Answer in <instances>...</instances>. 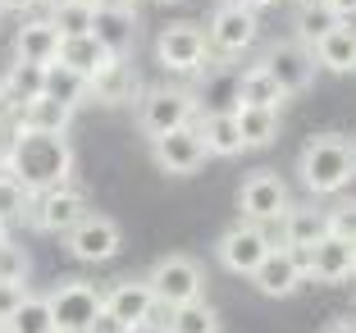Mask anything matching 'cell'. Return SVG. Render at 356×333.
<instances>
[{
    "label": "cell",
    "mask_w": 356,
    "mask_h": 333,
    "mask_svg": "<svg viewBox=\"0 0 356 333\" xmlns=\"http://www.w3.org/2000/svg\"><path fill=\"white\" fill-rule=\"evenodd\" d=\"M5 242H10V224H0V247H5Z\"/></svg>",
    "instance_id": "cell-46"
},
{
    "label": "cell",
    "mask_w": 356,
    "mask_h": 333,
    "mask_svg": "<svg viewBox=\"0 0 356 333\" xmlns=\"http://www.w3.org/2000/svg\"><path fill=\"white\" fill-rule=\"evenodd\" d=\"M261 64H265V73H270L274 83L283 87V96H288V101H293V96H302L306 87L315 83V73H320V64H315L311 46H302L297 37H293V42H274V46H265Z\"/></svg>",
    "instance_id": "cell-9"
},
{
    "label": "cell",
    "mask_w": 356,
    "mask_h": 333,
    "mask_svg": "<svg viewBox=\"0 0 356 333\" xmlns=\"http://www.w3.org/2000/svg\"><path fill=\"white\" fill-rule=\"evenodd\" d=\"M64 247H69V256L83 261V265H105V261H115L119 251H124V229H119L110 215H101V210H87L74 229L64 233Z\"/></svg>",
    "instance_id": "cell-8"
},
{
    "label": "cell",
    "mask_w": 356,
    "mask_h": 333,
    "mask_svg": "<svg viewBox=\"0 0 356 333\" xmlns=\"http://www.w3.org/2000/svg\"><path fill=\"white\" fill-rule=\"evenodd\" d=\"M46 306H51L55 333H87L92 315L101 311V288L87 283V279H64L60 288L46 297Z\"/></svg>",
    "instance_id": "cell-11"
},
{
    "label": "cell",
    "mask_w": 356,
    "mask_h": 333,
    "mask_svg": "<svg viewBox=\"0 0 356 333\" xmlns=\"http://www.w3.org/2000/svg\"><path fill=\"white\" fill-rule=\"evenodd\" d=\"M87 5H92V10H137V0H87Z\"/></svg>",
    "instance_id": "cell-41"
},
{
    "label": "cell",
    "mask_w": 356,
    "mask_h": 333,
    "mask_svg": "<svg viewBox=\"0 0 356 333\" xmlns=\"http://www.w3.org/2000/svg\"><path fill=\"white\" fill-rule=\"evenodd\" d=\"M128 92H133V73L124 69V60H119L110 73H101V78L92 83V101H105V105H119Z\"/></svg>",
    "instance_id": "cell-33"
},
{
    "label": "cell",
    "mask_w": 356,
    "mask_h": 333,
    "mask_svg": "<svg viewBox=\"0 0 356 333\" xmlns=\"http://www.w3.org/2000/svg\"><path fill=\"white\" fill-rule=\"evenodd\" d=\"M151 292H156V306H188V302H201L206 292V270H201L192 256L174 251V256H160L147 274Z\"/></svg>",
    "instance_id": "cell-6"
},
{
    "label": "cell",
    "mask_w": 356,
    "mask_h": 333,
    "mask_svg": "<svg viewBox=\"0 0 356 333\" xmlns=\"http://www.w3.org/2000/svg\"><path fill=\"white\" fill-rule=\"evenodd\" d=\"M197 137H201V146H206V156H220V160L247 151L242 137H238L233 115H197Z\"/></svg>",
    "instance_id": "cell-26"
},
{
    "label": "cell",
    "mask_w": 356,
    "mask_h": 333,
    "mask_svg": "<svg viewBox=\"0 0 356 333\" xmlns=\"http://www.w3.org/2000/svg\"><path fill=\"white\" fill-rule=\"evenodd\" d=\"M0 169L14 174L23 188L37 197V192L60 188V183L74 178V146H69V137H64V133H32V128H14Z\"/></svg>",
    "instance_id": "cell-1"
},
{
    "label": "cell",
    "mask_w": 356,
    "mask_h": 333,
    "mask_svg": "<svg viewBox=\"0 0 356 333\" xmlns=\"http://www.w3.org/2000/svg\"><path fill=\"white\" fill-rule=\"evenodd\" d=\"M233 124H238V137H242L247 151H265V146H274L279 133H283L279 110H252V105H238V110H233Z\"/></svg>",
    "instance_id": "cell-24"
},
{
    "label": "cell",
    "mask_w": 356,
    "mask_h": 333,
    "mask_svg": "<svg viewBox=\"0 0 356 333\" xmlns=\"http://www.w3.org/2000/svg\"><path fill=\"white\" fill-rule=\"evenodd\" d=\"M165 333H220V311L206 302H188V306H165Z\"/></svg>",
    "instance_id": "cell-28"
},
{
    "label": "cell",
    "mask_w": 356,
    "mask_h": 333,
    "mask_svg": "<svg viewBox=\"0 0 356 333\" xmlns=\"http://www.w3.org/2000/svg\"><path fill=\"white\" fill-rule=\"evenodd\" d=\"M338 23H343V19H334V14H329L325 0H306L302 10H297V42H302V46H315L329 28H338Z\"/></svg>",
    "instance_id": "cell-31"
},
{
    "label": "cell",
    "mask_w": 356,
    "mask_h": 333,
    "mask_svg": "<svg viewBox=\"0 0 356 333\" xmlns=\"http://www.w3.org/2000/svg\"><path fill=\"white\" fill-rule=\"evenodd\" d=\"M87 333H124V324H119L115 315H110V311L101 306V311L92 315V324H87Z\"/></svg>",
    "instance_id": "cell-38"
},
{
    "label": "cell",
    "mask_w": 356,
    "mask_h": 333,
    "mask_svg": "<svg viewBox=\"0 0 356 333\" xmlns=\"http://www.w3.org/2000/svg\"><path fill=\"white\" fill-rule=\"evenodd\" d=\"M92 37L105 46L110 55H119L124 60L128 51H133V42H137V10H96L92 14Z\"/></svg>",
    "instance_id": "cell-22"
},
{
    "label": "cell",
    "mask_w": 356,
    "mask_h": 333,
    "mask_svg": "<svg viewBox=\"0 0 356 333\" xmlns=\"http://www.w3.org/2000/svg\"><path fill=\"white\" fill-rule=\"evenodd\" d=\"M156 60L169 73H201L210 64V42L197 23H169L156 37Z\"/></svg>",
    "instance_id": "cell-10"
},
{
    "label": "cell",
    "mask_w": 356,
    "mask_h": 333,
    "mask_svg": "<svg viewBox=\"0 0 356 333\" xmlns=\"http://www.w3.org/2000/svg\"><path fill=\"white\" fill-rule=\"evenodd\" d=\"M274 238L270 229H261V224H233V229L220 233V242H215V256H220V265L229 274H242V279H252V270L270 256Z\"/></svg>",
    "instance_id": "cell-12"
},
{
    "label": "cell",
    "mask_w": 356,
    "mask_h": 333,
    "mask_svg": "<svg viewBox=\"0 0 356 333\" xmlns=\"http://www.w3.org/2000/svg\"><path fill=\"white\" fill-rule=\"evenodd\" d=\"M206 42H210V55H224V60H238V55H247L256 42H261V14L242 10V5H233V0H224L220 10L206 19Z\"/></svg>",
    "instance_id": "cell-5"
},
{
    "label": "cell",
    "mask_w": 356,
    "mask_h": 333,
    "mask_svg": "<svg viewBox=\"0 0 356 333\" xmlns=\"http://www.w3.org/2000/svg\"><path fill=\"white\" fill-rule=\"evenodd\" d=\"M42 0H0V14H32Z\"/></svg>",
    "instance_id": "cell-40"
},
{
    "label": "cell",
    "mask_w": 356,
    "mask_h": 333,
    "mask_svg": "<svg viewBox=\"0 0 356 333\" xmlns=\"http://www.w3.org/2000/svg\"><path fill=\"white\" fill-rule=\"evenodd\" d=\"M124 333H165V329H160V324L151 320V324H133V329H124Z\"/></svg>",
    "instance_id": "cell-44"
},
{
    "label": "cell",
    "mask_w": 356,
    "mask_h": 333,
    "mask_svg": "<svg viewBox=\"0 0 356 333\" xmlns=\"http://www.w3.org/2000/svg\"><path fill=\"white\" fill-rule=\"evenodd\" d=\"M42 96H51V101H60V105H69V110H78V105L92 101V83H87L83 73L64 69V64L55 60V64H46V69H42Z\"/></svg>",
    "instance_id": "cell-25"
},
{
    "label": "cell",
    "mask_w": 356,
    "mask_h": 333,
    "mask_svg": "<svg viewBox=\"0 0 356 333\" xmlns=\"http://www.w3.org/2000/svg\"><path fill=\"white\" fill-rule=\"evenodd\" d=\"M302 283H306L302 256H297V251H288V247H279V242H274L270 256H265V261L252 270V288L261 292V297H274V302H279V297H293Z\"/></svg>",
    "instance_id": "cell-16"
},
{
    "label": "cell",
    "mask_w": 356,
    "mask_h": 333,
    "mask_svg": "<svg viewBox=\"0 0 356 333\" xmlns=\"http://www.w3.org/2000/svg\"><path fill=\"white\" fill-rule=\"evenodd\" d=\"M297 178L311 197H338L356 178V142L343 133H315L297 151Z\"/></svg>",
    "instance_id": "cell-2"
},
{
    "label": "cell",
    "mask_w": 356,
    "mask_h": 333,
    "mask_svg": "<svg viewBox=\"0 0 356 333\" xmlns=\"http://www.w3.org/2000/svg\"><path fill=\"white\" fill-rule=\"evenodd\" d=\"M197 78L201 83L192 87L197 115H233L238 110V64L233 60H210Z\"/></svg>",
    "instance_id": "cell-15"
},
{
    "label": "cell",
    "mask_w": 356,
    "mask_h": 333,
    "mask_svg": "<svg viewBox=\"0 0 356 333\" xmlns=\"http://www.w3.org/2000/svg\"><path fill=\"white\" fill-rule=\"evenodd\" d=\"M28 201H32V192L23 188L14 174H5V169H0V224L23 219V215H28Z\"/></svg>",
    "instance_id": "cell-32"
},
{
    "label": "cell",
    "mask_w": 356,
    "mask_h": 333,
    "mask_svg": "<svg viewBox=\"0 0 356 333\" xmlns=\"http://www.w3.org/2000/svg\"><path fill=\"white\" fill-rule=\"evenodd\" d=\"M28 297V283H0V324L19 311V302Z\"/></svg>",
    "instance_id": "cell-37"
},
{
    "label": "cell",
    "mask_w": 356,
    "mask_h": 333,
    "mask_svg": "<svg viewBox=\"0 0 356 333\" xmlns=\"http://www.w3.org/2000/svg\"><path fill=\"white\" fill-rule=\"evenodd\" d=\"M55 60H60L64 69L83 73L87 83H96L101 73H110L119 64V55H110L92 32H78V37H60V55H55Z\"/></svg>",
    "instance_id": "cell-18"
},
{
    "label": "cell",
    "mask_w": 356,
    "mask_h": 333,
    "mask_svg": "<svg viewBox=\"0 0 356 333\" xmlns=\"http://www.w3.org/2000/svg\"><path fill=\"white\" fill-rule=\"evenodd\" d=\"M87 210H92V206H87V192L74 188V183H60V188L37 192V197L28 201V215H23V219H28L37 233H46V238H64Z\"/></svg>",
    "instance_id": "cell-4"
},
{
    "label": "cell",
    "mask_w": 356,
    "mask_h": 333,
    "mask_svg": "<svg viewBox=\"0 0 356 333\" xmlns=\"http://www.w3.org/2000/svg\"><path fill=\"white\" fill-rule=\"evenodd\" d=\"M325 233H329V224H325V210L320 206H288L279 219V247H288V251H306Z\"/></svg>",
    "instance_id": "cell-20"
},
{
    "label": "cell",
    "mask_w": 356,
    "mask_h": 333,
    "mask_svg": "<svg viewBox=\"0 0 356 333\" xmlns=\"http://www.w3.org/2000/svg\"><path fill=\"white\" fill-rule=\"evenodd\" d=\"M233 5H242V10H252V14H261V10H270L274 0H233Z\"/></svg>",
    "instance_id": "cell-43"
},
{
    "label": "cell",
    "mask_w": 356,
    "mask_h": 333,
    "mask_svg": "<svg viewBox=\"0 0 356 333\" xmlns=\"http://www.w3.org/2000/svg\"><path fill=\"white\" fill-rule=\"evenodd\" d=\"M60 55V28L51 19H28L19 32H14V60L23 64H55Z\"/></svg>",
    "instance_id": "cell-19"
},
{
    "label": "cell",
    "mask_w": 356,
    "mask_h": 333,
    "mask_svg": "<svg viewBox=\"0 0 356 333\" xmlns=\"http://www.w3.org/2000/svg\"><path fill=\"white\" fill-rule=\"evenodd\" d=\"M0 333H5V329H0Z\"/></svg>",
    "instance_id": "cell-49"
},
{
    "label": "cell",
    "mask_w": 356,
    "mask_h": 333,
    "mask_svg": "<svg viewBox=\"0 0 356 333\" xmlns=\"http://www.w3.org/2000/svg\"><path fill=\"white\" fill-rule=\"evenodd\" d=\"M302 256V274L315 283H347L356 279V242H343L334 233H325L320 242H311Z\"/></svg>",
    "instance_id": "cell-13"
},
{
    "label": "cell",
    "mask_w": 356,
    "mask_h": 333,
    "mask_svg": "<svg viewBox=\"0 0 356 333\" xmlns=\"http://www.w3.org/2000/svg\"><path fill=\"white\" fill-rule=\"evenodd\" d=\"M320 333H356V320H347V315H338V320H329Z\"/></svg>",
    "instance_id": "cell-42"
},
{
    "label": "cell",
    "mask_w": 356,
    "mask_h": 333,
    "mask_svg": "<svg viewBox=\"0 0 356 333\" xmlns=\"http://www.w3.org/2000/svg\"><path fill=\"white\" fill-rule=\"evenodd\" d=\"M5 333H55L51 324V306H46V297H23L19 311L10 315V320L0 324Z\"/></svg>",
    "instance_id": "cell-30"
},
{
    "label": "cell",
    "mask_w": 356,
    "mask_h": 333,
    "mask_svg": "<svg viewBox=\"0 0 356 333\" xmlns=\"http://www.w3.org/2000/svg\"><path fill=\"white\" fill-rule=\"evenodd\" d=\"M315 64L325 73H338V78H347V73H356V28L352 23H338V28H329L320 42L311 46Z\"/></svg>",
    "instance_id": "cell-21"
},
{
    "label": "cell",
    "mask_w": 356,
    "mask_h": 333,
    "mask_svg": "<svg viewBox=\"0 0 356 333\" xmlns=\"http://www.w3.org/2000/svg\"><path fill=\"white\" fill-rule=\"evenodd\" d=\"M0 96H5V105H28V101H37L42 96V64H23V60H14L10 64V73H5V83H0Z\"/></svg>",
    "instance_id": "cell-29"
},
{
    "label": "cell",
    "mask_w": 356,
    "mask_h": 333,
    "mask_svg": "<svg viewBox=\"0 0 356 333\" xmlns=\"http://www.w3.org/2000/svg\"><path fill=\"white\" fill-rule=\"evenodd\" d=\"M160 5H183V0H160Z\"/></svg>",
    "instance_id": "cell-47"
},
{
    "label": "cell",
    "mask_w": 356,
    "mask_h": 333,
    "mask_svg": "<svg viewBox=\"0 0 356 333\" xmlns=\"http://www.w3.org/2000/svg\"><path fill=\"white\" fill-rule=\"evenodd\" d=\"M42 5H46V10L55 14V10H69V5H78V0H42Z\"/></svg>",
    "instance_id": "cell-45"
},
{
    "label": "cell",
    "mask_w": 356,
    "mask_h": 333,
    "mask_svg": "<svg viewBox=\"0 0 356 333\" xmlns=\"http://www.w3.org/2000/svg\"><path fill=\"white\" fill-rule=\"evenodd\" d=\"M74 124V110L51 96H37V101L19 105V128H32V133H69Z\"/></svg>",
    "instance_id": "cell-27"
},
{
    "label": "cell",
    "mask_w": 356,
    "mask_h": 333,
    "mask_svg": "<svg viewBox=\"0 0 356 333\" xmlns=\"http://www.w3.org/2000/svg\"><path fill=\"white\" fill-rule=\"evenodd\" d=\"M92 5L87 0H78V5H69V10H55L51 23L60 28V37H78V32H92Z\"/></svg>",
    "instance_id": "cell-35"
},
{
    "label": "cell",
    "mask_w": 356,
    "mask_h": 333,
    "mask_svg": "<svg viewBox=\"0 0 356 333\" xmlns=\"http://www.w3.org/2000/svg\"><path fill=\"white\" fill-rule=\"evenodd\" d=\"M325 5H329V14H334V19H356V0H325Z\"/></svg>",
    "instance_id": "cell-39"
},
{
    "label": "cell",
    "mask_w": 356,
    "mask_h": 333,
    "mask_svg": "<svg viewBox=\"0 0 356 333\" xmlns=\"http://www.w3.org/2000/svg\"><path fill=\"white\" fill-rule=\"evenodd\" d=\"M197 124V101H192V87H174V83H160V87H147L142 101H137V128L147 137H160V133H174V128H188Z\"/></svg>",
    "instance_id": "cell-3"
},
{
    "label": "cell",
    "mask_w": 356,
    "mask_h": 333,
    "mask_svg": "<svg viewBox=\"0 0 356 333\" xmlns=\"http://www.w3.org/2000/svg\"><path fill=\"white\" fill-rule=\"evenodd\" d=\"M0 105H5V96H0Z\"/></svg>",
    "instance_id": "cell-48"
},
{
    "label": "cell",
    "mask_w": 356,
    "mask_h": 333,
    "mask_svg": "<svg viewBox=\"0 0 356 333\" xmlns=\"http://www.w3.org/2000/svg\"><path fill=\"white\" fill-rule=\"evenodd\" d=\"M288 206H293V192H288V183H283L274 169H256V174L242 178V188H238L242 224H261V229H270V224L283 219Z\"/></svg>",
    "instance_id": "cell-7"
},
{
    "label": "cell",
    "mask_w": 356,
    "mask_h": 333,
    "mask_svg": "<svg viewBox=\"0 0 356 333\" xmlns=\"http://www.w3.org/2000/svg\"><path fill=\"white\" fill-rule=\"evenodd\" d=\"M101 306L110 315H115L124 329H133V324H151L156 320V292H151V283L147 279H124V283H115L110 292H101Z\"/></svg>",
    "instance_id": "cell-17"
},
{
    "label": "cell",
    "mask_w": 356,
    "mask_h": 333,
    "mask_svg": "<svg viewBox=\"0 0 356 333\" xmlns=\"http://www.w3.org/2000/svg\"><path fill=\"white\" fill-rule=\"evenodd\" d=\"M325 224L334 238L343 242H356V201H338L334 210H325Z\"/></svg>",
    "instance_id": "cell-36"
},
{
    "label": "cell",
    "mask_w": 356,
    "mask_h": 333,
    "mask_svg": "<svg viewBox=\"0 0 356 333\" xmlns=\"http://www.w3.org/2000/svg\"><path fill=\"white\" fill-rule=\"evenodd\" d=\"M28 270H32L28 251L10 238L5 247H0V283H28Z\"/></svg>",
    "instance_id": "cell-34"
},
{
    "label": "cell",
    "mask_w": 356,
    "mask_h": 333,
    "mask_svg": "<svg viewBox=\"0 0 356 333\" xmlns=\"http://www.w3.org/2000/svg\"><path fill=\"white\" fill-rule=\"evenodd\" d=\"M151 160H156V169H165V174H174V178L197 174V169L206 165V146H201V137H197V124L151 137Z\"/></svg>",
    "instance_id": "cell-14"
},
{
    "label": "cell",
    "mask_w": 356,
    "mask_h": 333,
    "mask_svg": "<svg viewBox=\"0 0 356 333\" xmlns=\"http://www.w3.org/2000/svg\"><path fill=\"white\" fill-rule=\"evenodd\" d=\"M283 87L274 83L270 73H265V64H247V69H238V105H252V110H283Z\"/></svg>",
    "instance_id": "cell-23"
}]
</instances>
